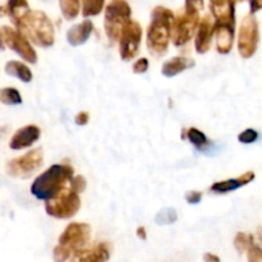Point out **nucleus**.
Segmentation results:
<instances>
[{
	"instance_id": "f257e3e1",
	"label": "nucleus",
	"mask_w": 262,
	"mask_h": 262,
	"mask_svg": "<svg viewBox=\"0 0 262 262\" xmlns=\"http://www.w3.org/2000/svg\"><path fill=\"white\" fill-rule=\"evenodd\" d=\"M73 168L68 164H55L35 179L31 193L37 200H50L60 193L73 177Z\"/></svg>"
},
{
	"instance_id": "f03ea898",
	"label": "nucleus",
	"mask_w": 262,
	"mask_h": 262,
	"mask_svg": "<svg viewBox=\"0 0 262 262\" xmlns=\"http://www.w3.org/2000/svg\"><path fill=\"white\" fill-rule=\"evenodd\" d=\"M173 20V12L166 8L156 7L152 10L147 28V48L154 55L161 56L168 50Z\"/></svg>"
},
{
	"instance_id": "7ed1b4c3",
	"label": "nucleus",
	"mask_w": 262,
	"mask_h": 262,
	"mask_svg": "<svg viewBox=\"0 0 262 262\" xmlns=\"http://www.w3.org/2000/svg\"><path fill=\"white\" fill-rule=\"evenodd\" d=\"M18 31L30 38L35 45L50 48L55 41L54 26L50 18L41 10H30L17 25Z\"/></svg>"
},
{
	"instance_id": "20e7f679",
	"label": "nucleus",
	"mask_w": 262,
	"mask_h": 262,
	"mask_svg": "<svg viewBox=\"0 0 262 262\" xmlns=\"http://www.w3.org/2000/svg\"><path fill=\"white\" fill-rule=\"evenodd\" d=\"M91 238V228L84 223H71L59 237L58 245L53 251L55 262H67L79 250L86 247Z\"/></svg>"
},
{
	"instance_id": "39448f33",
	"label": "nucleus",
	"mask_w": 262,
	"mask_h": 262,
	"mask_svg": "<svg viewBox=\"0 0 262 262\" xmlns=\"http://www.w3.org/2000/svg\"><path fill=\"white\" fill-rule=\"evenodd\" d=\"M81 209L79 193L64 188L60 193L50 200H46L45 210L48 215L55 219H71Z\"/></svg>"
},
{
	"instance_id": "423d86ee",
	"label": "nucleus",
	"mask_w": 262,
	"mask_h": 262,
	"mask_svg": "<svg viewBox=\"0 0 262 262\" xmlns=\"http://www.w3.org/2000/svg\"><path fill=\"white\" fill-rule=\"evenodd\" d=\"M130 7L125 0H113L105 10V32L112 41L119 40L124 26L130 20Z\"/></svg>"
},
{
	"instance_id": "0eeeda50",
	"label": "nucleus",
	"mask_w": 262,
	"mask_h": 262,
	"mask_svg": "<svg viewBox=\"0 0 262 262\" xmlns=\"http://www.w3.org/2000/svg\"><path fill=\"white\" fill-rule=\"evenodd\" d=\"M43 164V151L42 148H35L28 152L23 154L19 158L10 160L5 165V171L10 177L19 179L30 178L35 171L42 166Z\"/></svg>"
},
{
	"instance_id": "6e6552de",
	"label": "nucleus",
	"mask_w": 262,
	"mask_h": 262,
	"mask_svg": "<svg viewBox=\"0 0 262 262\" xmlns=\"http://www.w3.org/2000/svg\"><path fill=\"white\" fill-rule=\"evenodd\" d=\"M260 41V31H258L257 19L252 14L243 18L238 33V51L241 56L250 59L255 55Z\"/></svg>"
},
{
	"instance_id": "1a4fd4ad",
	"label": "nucleus",
	"mask_w": 262,
	"mask_h": 262,
	"mask_svg": "<svg viewBox=\"0 0 262 262\" xmlns=\"http://www.w3.org/2000/svg\"><path fill=\"white\" fill-rule=\"evenodd\" d=\"M199 13L184 9L183 13L174 17L171 25V40L176 46H183L193 37L199 26Z\"/></svg>"
},
{
	"instance_id": "9d476101",
	"label": "nucleus",
	"mask_w": 262,
	"mask_h": 262,
	"mask_svg": "<svg viewBox=\"0 0 262 262\" xmlns=\"http://www.w3.org/2000/svg\"><path fill=\"white\" fill-rule=\"evenodd\" d=\"M142 28L136 20H129L122 30L119 36V51L123 60L128 61L137 55L140 50Z\"/></svg>"
},
{
	"instance_id": "9b49d317",
	"label": "nucleus",
	"mask_w": 262,
	"mask_h": 262,
	"mask_svg": "<svg viewBox=\"0 0 262 262\" xmlns=\"http://www.w3.org/2000/svg\"><path fill=\"white\" fill-rule=\"evenodd\" d=\"M2 37L4 38L8 48L12 49L14 53H17L26 61L31 64H35L37 61V54H36L35 49L32 48L27 37L23 33H20L19 31H15L14 28L5 26L2 30Z\"/></svg>"
},
{
	"instance_id": "f8f14e48",
	"label": "nucleus",
	"mask_w": 262,
	"mask_h": 262,
	"mask_svg": "<svg viewBox=\"0 0 262 262\" xmlns=\"http://www.w3.org/2000/svg\"><path fill=\"white\" fill-rule=\"evenodd\" d=\"M110 260V246L99 242L90 248H82L72 256V262H107Z\"/></svg>"
},
{
	"instance_id": "ddd939ff",
	"label": "nucleus",
	"mask_w": 262,
	"mask_h": 262,
	"mask_svg": "<svg viewBox=\"0 0 262 262\" xmlns=\"http://www.w3.org/2000/svg\"><path fill=\"white\" fill-rule=\"evenodd\" d=\"M40 136L41 130L37 125H25L19 128L10 138L9 147L12 150H23V148L31 147L40 138Z\"/></svg>"
},
{
	"instance_id": "4468645a",
	"label": "nucleus",
	"mask_w": 262,
	"mask_h": 262,
	"mask_svg": "<svg viewBox=\"0 0 262 262\" xmlns=\"http://www.w3.org/2000/svg\"><path fill=\"white\" fill-rule=\"evenodd\" d=\"M210 10L216 25H235L233 0H210Z\"/></svg>"
},
{
	"instance_id": "2eb2a0df",
	"label": "nucleus",
	"mask_w": 262,
	"mask_h": 262,
	"mask_svg": "<svg viewBox=\"0 0 262 262\" xmlns=\"http://www.w3.org/2000/svg\"><path fill=\"white\" fill-rule=\"evenodd\" d=\"M212 36H214V23L211 22L209 15H205L201 22H199L196 30L194 48L197 53L205 54L210 50Z\"/></svg>"
},
{
	"instance_id": "dca6fc26",
	"label": "nucleus",
	"mask_w": 262,
	"mask_h": 262,
	"mask_svg": "<svg viewBox=\"0 0 262 262\" xmlns=\"http://www.w3.org/2000/svg\"><path fill=\"white\" fill-rule=\"evenodd\" d=\"M253 179H255V173L253 171H246L245 174L237 177V178H230L227 179V181L216 182V183H214L211 186V191L219 194L229 193V192L237 191L241 187L251 183Z\"/></svg>"
},
{
	"instance_id": "f3484780",
	"label": "nucleus",
	"mask_w": 262,
	"mask_h": 262,
	"mask_svg": "<svg viewBox=\"0 0 262 262\" xmlns=\"http://www.w3.org/2000/svg\"><path fill=\"white\" fill-rule=\"evenodd\" d=\"M214 33L216 36V48L220 54H229L234 41V26L214 23Z\"/></svg>"
},
{
	"instance_id": "a211bd4d",
	"label": "nucleus",
	"mask_w": 262,
	"mask_h": 262,
	"mask_svg": "<svg viewBox=\"0 0 262 262\" xmlns=\"http://www.w3.org/2000/svg\"><path fill=\"white\" fill-rule=\"evenodd\" d=\"M92 32H94V25L91 20L86 19L79 25H74L73 27L69 28V31L67 32V40L72 46L83 45L89 40Z\"/></svg>"
},
{
	"instance_id": "6ab92c4d",
	"label": "nucleus",
	"mask_w": 262,
	"mask_h": 262,
	"mask_svg": "<svg viewBox=\"0 0 262 262\" xmlns=\"http://www.w3.org/2000/svg\"><path fill=\"white\" fill-rule=\"evenodd\" d=\"M194 60L189 58H184V56H174L170 60L165 61L163 64V69H161V73L164 74L168 78H171V77L178 76L182 72L187 71V69L194 67Z\"/></svg>"
},
{
	"instance_id": "aec40b11",
	"label": "nucleus",
	"mask_w": 262,
	"mask_h": 262,
	"mask_svg": "<svg viewBox=\"0 0 262 262\" xmlns=\"http://www.w3.org/2000/svg\"><path fill=\"white\" fill-rule=\"evenodd\" d=\"M5 73H8L9 76L17 77L19 81L25 82V83H28L33 78V74L31 72V69L26 64L17 60H10L5 64Z\"/></svg>"
},
{
	"instance_id": "412c9836",
	"label": "nucleus",
	"mask_w": 262,
	"mask_h": 262,
	"mask_svg": "<svg viewBox=\"0 0 262 262\" xmlns=\"http://www.w3.org/2000/svg\"><path fill=\"white\" fill-rule=\"evenodd\" d=\"M7 12L10 15L14 25L17 26L26 15L30 12V7H28L27 0H9L7 4Z\"/></svg>"
},
{
	"instance_id": "4be33fe9",
	"label": "nucleus",
	"mask_w": 262,
	"mask_h": 262,
	"mask_svg": "<svg viewBox=\"0 0 262 262\" xmlns=\"http://www.w3.org/2000/svg\"><path fill=\"white\" fill-rule=\"evenodd\" d=\"M186 137L188 138L189 142L200 151L207 150V148L210 147V145H211V143H210V140L206 137V135L194 127H191L189 129L186 130Z\"/></svg>"
},
{
	"instance_id": "5701e85b",
	"label": "nucleus",
	"mask_w": 262,
	"mask_h": 262,
	"mask_svg": "<svg viewBox=\"0 0 262 262\" xmlns=\"http://www.w3.org/2000/svg\"><path fill=\"white\" fill-rule=\"evenodd\" d=\"M0 102L5 105H19L22 104V96L14 87H5L0 90Z\"/></svg>"
},
{
	"instance_id": "b1692460",
	"label": "nucleus",
	"mask_w": 262,
	"mask_h": 262,
	"mask_svg": "<svg viewBox=\"0 0 262 262\" xmlns=\"http://www.w3.org/2000/svg\"><path fill=\"white\" fill-rule=\"evenodd\" d=\"M105 0H82V14L83 17L97 15L104 8Z\"/></svg>"
},
{
	"instance_id": "393cba45",
	"label": "nucleus",
	"mask_w": 262,
	"mask_h": 262,
	"mask_svg": "<svg viewBox=\"0 0 262 262\" xmlns=\"http://www.w3.org/2000/svg\"><path fill=\"white\" fill-rule=\"evenodd\" d=\"M177 219H178V214L174 207H165V209L160 210L155 216L156 224L159 225L173 224L177 222Z\"/></svg>"
},
{
	"instance_id": "a878e982",
	"label": "nucleus",
	"mask_w": 262,
	"mask_h": 262,
	"mask_svg": "<svg viewBox=\"0 0 262 262\" xmlns=\"http://www.w3.org/2000/svg\"><path fill=\"white\" fill-rule=\"evenodd\" d=\"M60 9L67 19H74L79 12V0H59Z\"/></svg>"
},
{
	"instance_id": "bb28decb",
	"label": "nucleus",
	"mask_w": 262,
	"mask_h": 262,
	"mask_svg": "<svg viewBox=\"0 0 262 262\" xmlns=\"http://www.w3.org/2000/svg\"><path fill=\"white\" fill-rule=\"evenodd\" d=\"M255 243L252 234H247V233H238L234 238V246L239 253L246 252L251 246Z\"/></svg>"
},
{
	"instance_id": "cd10ccee",
	"label": "nucleus",
	"mask_w": 262,
	"mask_h": 262,
	"mask_svg": "<svg viewBox=\"0 0 262 262\" xmlns=\"http://www.w3.org/2000/svg\"><path fill=\"white\" fill-rule=\"evenodd\" d=\"M260 135L256 129H252V128H248V129L243 130L239 136H238V141L241 143H253L258 140Z\"/></svg>"
},
{
	"instance_id": "c85d7f7f",
	"label": "nucleus",
	"mask_w": 262,
	"mask_h": 262,
	"mask_svg": "<svg viewBox=\"0 0 262 262\" xmlns=\"http://www.w3.org/2000/svg\"><path fill=\"white\" fill-rule=\"evenodd\" d=\"M69 189H72L73 192H77V193H81L86 189V179L83 178L82 176L78 177H72V179L69 181Z\"/></svg>"
},
{
	"instance_id": "c756f323",
	"label": "nucleus",
	"mask_w": 262,
	"mask_h": 262,
	"mask_svg": "<svg viewBox=\"0 0 262 262\" xmlns=\"http://www.w3.org/2000/svg\"><path fill=\"white\" fill-rule=\"evenodd\" d=\"M247 258L248 262H262V252L260 246L253 243L247 250Z\"/></svg>"
},
{
	"instance_id": "7c9ffc66",
	"label": "nucleus",
	"mask_w": 262,
	"mask_h": 262,
	"mask_svg": "<svg viewBox=\"0 0 262 262\" xmlns=\"http://www.w3.org/2000/svg\"><path fill=\"white\" fill-rule=\"evenodd\" d=\"M148 66H150V63H148L147 58H140L137 61H135L132 69L136 74H142L147 71Z\"/></svg>"
},
{
	"instance_id": "2f4dec72",
	"label": "nucleus",
	"mask_w": 262,
	"mask_h": 262,
	"mask_svg": "<svg viewBox=\"0 0 262 262\" xmlns=\"http://www.w3.org/2000/svg\"><path fill=\"white\" fill-rule=\"evenodd\" d=\"M184 9L199 13L200 10L204 9V0H186V8Z\"/></svg>"
},
{
	"instance_id": "473e14b6",
	"label": "nucleus",
	"mask_w": 262,
	"mask_h": 262,
	"mask_svg": "<svg viewBox=\"0 0 262 262\" xmlns=\"http://www.w3.org/2000/svg\"><path fill=\"white\" fill-rule=\"evenodd\" d=\"M184 199H186V201L188 202V204L196 205V204H199V202H201L202 192H199V191L187 192L186 196H184Z\"/></svg>"
},
{
	"instance_id": "72a5a7b5",
	"label": "nucleus",
	"mask_w": 262,
	"mask_h": 262,
	"mask_svg": "<svg viewBox=\"0 0 262 262\" xmlns=\"http://www.w3.org/2000/svg\"><path fill=\"white\" fill-rule=\"evenodd\" d=\"M89 120H90V114L87 112L78 113V114H77V117H76V123H77V124H79V125L87 124V123H89Z\"/></svg>"
},
{
	"instance_id": "f704fd0d",
	"label": "nucleus",
	"mask_w": 262,
	"mask_h": 262,
	"mask_svg": "<svg viewBox=\"0 0 262 262\" xmlns=\"http://www.w3.org/2000/svg\"><path fill=\"white\" fill-rule=\"evenodd\" d=\"M262 7V0H251V14L258 12Z\"/></svg>"
},
{
	"instance_id": "c9c22d12",
	"label": "nucleus",
	"mask_w": 262,
	"mask_h": 262,
	"mask_svg": "<svg viewBox=\"0 0 262 262\" xmlns=\"http://www.w3.org/2000/svg\"><path fill=\"white\" fill-rule=\"evenodd\" d=\"M204 262H220V258L214 253L207 252L204 255Z\"/></svg>"
},
{
	"instance_id": "e433bc0d",
	"label": "nucleus",
	"mask_w": 262,
	"mask_h": 262,
	"mask_svg": "<svg viewBox=\"0 0 262 262\" xmlns=\"http://www.w3.org/2000/svg\"><path fill=\"white\" fill-rule=\"evenodd\" d=\"M137 237L140 238V239L145 241L146 238H147V234H146V228L145 227H140L137 229Z\"/></svg>"
},
{
	"instance_id": "4c0bfd02",
	"label": "nucleus",
	"mask_w": 262,
	"mask_h": 262,
	"mask_svg": "<svg viewBox=\"0 0 262 262\" xmlns=\"http://www.w3.org/2000/svg\"><path fill=\"white\" fill-rule=\"evenodd\" d=\"M7 133H8V127H3V125H0V140H2Z\"/></svg>"
},
{
	"instance_id": "58836bf2",
	"label": "nucleus",
	"mask_w": 262,
	"mask_h": 262,
	"mask_svg": "<svg viewBox=\"0 0 262 262\" xmlns=\"http://www.w3.org/2000/svg\"><path fill=\"white\" fill-rule=\"evenodd\" d=\"M3 46V37H2V32H0V49H2Z\"/></svg>"
},
{
	"instance_id": "ea45409f",
	"label": "nucleus",
	"mask_w": 262,
	"mask_h": 262,
	"mask_svg": "<svg viewBox=\"0 0 262 262\" xmlns=\"http://www.w3.org/2000/svg\"><path fill=\"white\" fill-rule=\"evenodd\" d=\"M233 2H241V0H233Z\"/></svg>"
}]
</instances>
